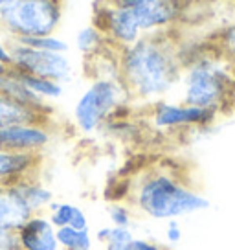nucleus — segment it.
<instances>
[{
    "label": "nucleus",
    "mask_w": 235,
    "mask_h": 250,
    "mask_svg": "<svg viewBox=\"0 0 235 250\" xmlns=\"http://www.w3.org/2000/svg\"><path fill=\"white\" fill-rule=\"evenodd\" d=\"M119 78L134 105L169 98L180 85L184 57L175 31L143 35L131 46L118 50Z\"/></svg>",
    "instance_id": "1"
},
{
    "label": "nucleus",
    "mask_w": 235,
    "mask_h": 250,
    "mask_svg": "<svg viewBox=\"0 0 235 250\" xmlns=\"http://www.w3.org/2000/svg\"><path fill=\"white\" fill-rule=\"evenodd\" d=\"M125 201L136 215L162 223L212 208L210 199L169 164H153L140 169L129 182Z\"/></svg>",
    "instance_id": "2"
},
{
    "label": "nucleus",
    "mask_w": 235,
    "mask_h": 250,
    "mask_svg": "<svg viewBox=\"0 0 235 250\" xmlns=\"http://www.w3.org/2000/svg\"><path fill=\"white\" fill-rule=\"evenodd\" d=\"M178 90L184 103L222 114L235 105V68L213 44L186 50Z\"/></svg>",
    "instance_id": "3"
},
{
    "label": "nucleus",
    "mask_w": 235,
    "mask_h": 250,
    "mask_svg": "<svg viewBox=\"0 0 235 250\" xmlns=\"http://www.w3.org/2000/svg\"><path fill=\"white\" fill-rule=\"evenodd\" d=\"M133 105L121 78H90L72 107V122L78 133L92 136L109 122L127 116Z\"/></svg>",
    "instance_id": "4"
},
{
    "label": "nucleus",
    "mask_w": 235,
    "mask_h": 250,
    "mask_svg": "<svg viewBox=\"0 0 235 250\" xmlns=\"http://www.w3.org/2000/svg\"><path fill=\"white\" fill-rule=\"evenodd\" d=\"M64 0H11L0 8V30L9 41L59 33Z\"/></svg>",
    "instance_id": "5"
},
{
    "label": "nucleus",
    "mask_w": 235,
    "mask_h": 250,
    "mask_svg": "<svg viewBox=\"0 0 235 250\" xmlns=\"http://www.w3.org/2000/svg\"><path fill=\"white\" fill-rule=\"evenodd\" d=\"M9 68L66 85L74 79L76 64L70 54L37 50L19 41H9Z\"/></svg>",
    "instance_id": "6"
},
{
    "label": "nucleus",
    "mask_w": 235,
    "mask_h": 250,
    "mask_svg": "<svg viewBox=\"0 0 235 250\" xmlns=\"http://www.w3.org/2000/svg\"><path fill=\"white\" fill-rule=\"evenodd\" d=\"M217 112L206 110L195 105L184 103L182 100H160L147 107V124L164 134H178L188 131L206 129L215 124Z\"/></svg>",
    "instance_id": "7"
},
{
    "label": "nucleus",
    "mask_w": 235,
    "mask_h": 250,
    "mask_svg": "<svg viewBox=\"0 0 235 250\" xmlns=\"http://www.w3.org/2000/svg\"><path fill=\"white\" fill-rule=\"evenodd\" d=\"M52 122H24L0 129V149L26 153V155H42L54 142Z\"/></svg>",
    "instance_id": "8"
},
{
    "label": "nucleus",
    "mask_w": 235,
    "mask_h": 250,
    "mask_svg": "<svg viewBox=\"0 0 235 250\" xmlns=\"http://www.w3.org/2000/svg\"><path fill=\"white\" fill-rule=\"evenodd\" d=\"M32 215V210L19 195L13 184L0 188V247L17 243V230Z\"/></svg>",
    "instance_id": "9"
},
{
    "label": "nucleus",
    "mask_w": 235,
    "mask_h": 250,
    "mask_svg": "<svg viewBox=\"0 0 235 250\" xmlns=\"http://www.w3.org/2000/svg\"><path fill=\"white\" fill-rule=\"evenodd\" d=\"M19 250H61L57 241V230L46 213H35L17 230Z\"/></svg>",
    "instance_id": "10"
},
{
    "label": "nucleus",
    "mask_w": 235,
    "mask_h": 250,
    "mask_svg": "<svg viewBox=\"0 0 235 250\" xmlns=\"http://www.w3.org/2000/svg\"><path fill=\"white\" fill-rule=\"evenodd\" d=\"M42 155H26L0 149V188L11 186L19 180L39 175Z\"/></svg>",
    "instance_id": "11"
},
{
    "label": "nucleus",
    "mask_w": 235,
    "mask_h": 250,
    "mask_svg": "<svg viewBox=\"0 0 235 250\" xmlns=\"http://www.w3.org/2000/svg\"><path fill=\"white\" fill-rule=\"evenodd\" d=\"M0 94L8 96L15 102L22 103L26 107H32V109L39 110V112H44V114H50L52 116V105L46 102H42L40 98H37L35 94L28 88V86L22 83V79L19 78L17 70L6 66L4 70L0 72Z\"/></svg>",
    "instance_id": "12"
},
{
    "label": "nucleus",
    "mask_w": 235,
    "mask_h": 250,
    "mask_svg": "<svg viewBox=\"0 0 235 250\" xmlns=\"http://www.w3.org/2000/svg\"><path fill=\"white\" fill-rule=\"evenodd\" d=\"M13 186L17 188L19 195L22 197V201L28 204V208L32 210L33 215L35 213H46L50 204L55 201L52 188L40 179V175L26 177V179L15 182Z\"/></svg>",
    "instance_id": "13"
},
{
    "label": "nucleus",
    "mask_w": 235,
    "mask_h": 250,
    "mask_svg": "<svg viewBox=\"0 0 235 250\" xmlns=\"http://www.w3.org/2000/svg\"><path fill=\"white\" fill-rule=\"evenodd\" d=\"M46 217L55 228H90L88 213L79 204L70 203V201H54L46 210Z\"/></svg>",
    "instance_id": "14"
},
{
    "label": "nucleus",
    "mask_w": 235,
    "mask_h": 250,
    "mask_svg": "<svg viewBox=\"0 0 235 250\" xmlns=\"http://www.w3.org/2000/svg\"><path fill=\"white\" fill-rule=\"evenodd\" d=\"M24 122H52V116L0 94V129Z\"/></svg>",
    "instance_id": "15"
},
{
    "label": "nucleus",
    "mask_w": 235,
    "mask_h": 250,
    "mask_svg": "<svg viewBox=\"0 0 235 250\" xmlns=\"http://www.w3.org/2000/svg\"><path fill=\"white\" fill-rule=\"evenodd\" d=\"M110 44L107 42V37L103 35V31L96 26V24H86L81 26L76 31V37H74V48L81 57H85V61L96 57L98 54L105 52Z\"/></svg>",
    "instance_id": "16"
},
{
    "label": "nucleus",
    "mask_w": 235,
    "mask_h": 250,
    "mask_svg": "<svg viewBox=\"0 0 235 250\" xmlns=\"http://www.w3.org/2000/svg\"><path fill=\"white\" fill-rule=\"evenodd\" d=\"M17 74H19V78L22 79L24 85L28 86L37 98H40L42 102L50 103V105L59 102L64 96V85L57 83V81L39 78V76H32V74H24V72H19V70H17Z\"/></svg>",
    "instance_id": "17"
},
{
    "label": "nucleus",
    "mask_w": 235,
    "mask_h": 250,
    "mask_svg": "<svg viewBox=\"0 0 235 250\" xmlns=\"http://www.w3.org/2000/svg\"><path fill=\"white\" fill-rule=\"evenodd\" d=\"M57 230V241L61 250H94L96 239L90 228L63 227Z\"/></svg>",
    "instance_id": "18"
},
{
    "label": "nucleus",
    "mask_w": 235,
    "mask_h": 250,
    "mask_svg": "<svg viewBox=\"0 0 235 250\" xmlns=\"http://www.w3.org/2000/svg\"><path fill=\"white\" fill-rule=\"evenodd\" d=\"M134 237L136 235L133 228H119L112 225L98 228V232L94 234V239L101 245L103 250H125Z\"/></svg>",
    "instance_id": "19"
},
{
    "label": "nucleus",
    "mask_w": 235,
    "mask_h": 250,
    "mask_svg": "<svg viewBox=\"0 0 235 250\" xmlns=\"http://www.w3.org/2000/svg\"><path fill=\"white\" fill-rule=\"evenodd\" d=\"M213 48L235 68V15L228 21L213 39Z\"/></svg>",
    "instance_id": "20"
},
{
    "label": "nucleus",
    "mask_w": 235,
    "mask_h": 250,
    "mask_svg": "<svg viewBox=\"0 0 235 250\" xmlns=\"http://www.w3.org/2000/svg\"><path fill=\"white\" fill-rule=\"evenodd\" d=\"M107 219L109 225L119 228H133L134 219H136V211L133 210V206L127 201H112L107 204Z\"/></svg>",
    "instance_id": "21"
},
{
    "label": "nucleus",
    "mask_w": 235,
    "mask_h": 250,
    "mask_svg": "<svg viewBox=\"0 0 235 250\" xmlns=\"http://www.w3.org/2000/svg\"><path fill=\"white\" fill-rule=\"evenodd\" d=\"M22 44H28L37 50H44V52H57V54H70V42L63 37H59V33H52V35H40V37H32V39L19 41Z\"/></svg>",
    "instance_id": "22"
},
{
    "label": "nucleus",
    "mask_w": 235,
    "mask_h": 250,
    "mask_svg": "<svg viewBox=\"0 0 235 250\" xmlns=\"http://www.w3.org/2000/svg\"><path fill=\"white\" fill-rule=\"evenodd\" d=\"M164 237L167 247H175L184 239V228L180 225V219H171V221H165V230Z\"/></svg>",
    "instance_id": "23"
},
{
    "label": "nucleus",
    "mask_w": 235,
    "mask_h": 250,
    "mask_svg": "<svg viewBox=\"0 0 235 250\" xmlns=\"http://www.w3.org/2000/svg\"><path fill=\"white\" fill-rule=\"evenodd\" d=\"M125 250H171V249L165 247V245H160L157 241L145 239V237H134Z\"/></svg>",
    "instance_id": "24"
},
{
    "label": "nucleus",
    "mask_w": 235,
    "mask_h": 250,
    "mask_svg": "<svg viewBox=\"0 0 235 250\" xmlns=\"http://www.w3.org/2000/svg\"><path fill=\"white\" fill-rule=\"evenodd\" d=\"M0 62H4L6 66L9 64V39L2 30H0Z\"/></svg>",
    "instance_id": "25"
},
{
    "label": "nucleus",
    "mask_w": 235,
    "mask_h": 250,
    "mask_svg": "<svg viewBox=\"0 0 235 250\" xmlns=\"http://www.w3.org/2000/svg\"><path fill=\"white\" fill-rule=\"evenodd\" d=\"M0 250H19V247H17V243H13V245H8V247H0Z\"/></svg>",
    "instance_id": "26"
},
{
    "label": "nucleus",
    "mask_w": 235,
    "mask_h": 250,
    "mask_svg": "<svg viewBox=\"0 0 235 250\" xmlns=\"http://www.w3.org/2000/svg\"><path fill=\"white\" fill-rule=\"evenodd\" d=\"M88 2H92V6H96V4H103V2H110V0H88Z\"/></svg>",
    "instance_id": "27"
},
{
    "label": "nucleus",
    "mask_w": 235,
    "mask_h": 250,
    "mask_svg": "<svg viewBox=\"0 0 235 250\" xmlns=\"http://www.w3.org/2000/svg\"><path fill=\"white\" fill-rule=\"evenodd\" d=\"M8 2H11V0H0V8H4Z\"/></svg>",
    "instance_id": "28"
},
{
    "label": "nucleus",
    "mask_w": 235,
    "mask_h": 250,
    "mask_svg": "<svg viewBox=\"0 0 235 250\" xmlns=\"http://www.w3.org/2000/svg\"><path fill=\"white\" fill-rule=\"evenodd\" d=\"M4 68H6V64H4V62H0V72L4 70Z\"/></svg>",
    "instance_id": "29"
},
{
    "label": "nucleus",
    "mask_w": 235,
    "mask_h": 250,
    "mask_svg": "<svg viewBox=\"0 0 235 250\" xmlns=\"http://www.w3.org/2000/svg\"><path fill=\"white\" fill-rule=\"evenodd\" d=\"M184 2H189V0H184Z\"/></svg>",
    "instance_id": "30"
},
{
    "label": "nucleus",
    "mask_w": 235,
    "mask_h": 250,
    "mask_svg": "<svg viewBox=\"0 0 235 250\" xmlns=\"http://www.w3.org/2000/svg\"><path fill=\"white\" fill-rule=\"evenodd\" d=\"M234 2H235V0H234Z\"/></svg>",
    "instance_id": "31"
}]
</instances>
